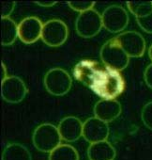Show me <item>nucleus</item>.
I'll return each instance as SVG.
<instances>
[{"instance_id": "1", "label": "nucleus", "mask_w": 152, "mask_h": 160, "mask_svg": "<svg viewBox=\"0 0 152 160\" xmlns=\"http://www.w3.org/2000/svg\"><path fill=\"white\" fill-rule=\"evenodd\" d=\"M61 136L58 128L49 122L40 124L35 128L32 134V142L34 147L42 152H52L61 145Z\"/></svg>"}, {"instance_id": "2", "label": "nucleus", "mask_w": 152, "mask_h": 160, "mask_svg": "<svg viewBox=\"0 0 152 160\" xmlns=\"http://www.w3.org/2000/svg\"><path fill=\"white\" fill-rule=\"evenodd\" d=\"M100 57L104 66L118 72L126 69L130 62V57L125 53L115 38L103 43L100 51Z\"/></svg>"}, {"instance_id": "3", "label": "nucleus", "mask_w": 152, "mask_h": 160, "mask_svg": "<svg viewBox=\"0 0 152 160\" xmlns=\"http://www.w3.org/2000/svg\"><path fill=\"white\" fill-rule=\"evenodd\" d=\"M43 84L46 91L54 96L67 94L72 86V79L69 72L62 68H52L44 75Z\"/></svg>"}, {"instance_id": "4", "label": "nucleus", "mask_w": 152, "mask_h": 160, "mask_svg": "<svg viewBox=\"0 0 152 160\" xmlns=\"http://www.w3.org/2000/svg\"><path fill=\"white\" fill-rule=\"evenodd\" d=\"M102 28V17L94 9L80 13L75 21L76 32L80 37L85 39L95 37L100 33Z\"/></svg>"}, {"instance_id": "5", "label": "nucleus", "mask_w": 152, "mask_h": 160, "mask_svg": "<svg viewBox=\"0 0 152 160\" xmlns=\"http://www.w3.org/2000/svg\"><path fill=\"white\" fill-rule=\"evenodd\" d=\"M103 28L111 33H120L129 24V13L119 5H111L107 7L102 14ZM122 33V32H121Z\"/></svg>"}, {"instance_id": "6", "label": "nucleus", "mask_w": 152, "mask_h": 160, "mask_svg": "<svg viewBox=\"0 0 152 160\" xmlns=\"http://www.w3.org/2000/svg\"><path fill=\"white\" fill-rule=\"evenodd\" d=\"M69 36L68 26L59 19H52L43 24L41 40L50 47L61 46Z\"/></svg>"}, {"instance_id": "7", "label": "nucleus", "mask_w": 152, "mask_h": 160, "mask_svg": "<svg viewBox=\"0 0 152 160\" xmlns=\"http://www.w3.org/2000/svg\"><path fill=\"white\" fill-rule=\"evenodd\" d=\"M125 89V81L121 73L112 68L107 67V74L104 82L95 92L102 99L114 100L119 96Z\"/></svg>"}, {"instance_id": "8", "label": "nucleus", "mask_w": 152, "mask_h": 160, "mask_svg": "<svg viewBox=\"0 0 152 160\" xmlns=\"http://www.w3.org/2000/svg\"><path fill=\"white\" fill-rule=\"evenodd\" d=\"M27 92L25 82L18 76H8L1 82V96L7 103L18 104L26 98Z\"/></svg>"}, {"instance_id": "9", "label": "nucleus", "mask_w": 152, "mask_h": 160, "mask_svg": "<svg viewBox=\"0 0 152 160\" xmlns=\"http://www.w3.org/2000/svg\"><path fill=\"white\" fill-rule=\"evenodd\" d=\"M115 39L130 58H140L145 52V41L136 31L129 30L122 32L115 37Z\"/></svg>"}, {"instance_id": "10", "label": "nucleus", "mask_w": 152, "mask_h": 160, "mask_svg": "<svg viewBox=\"0 0 152 160\" xmlns=\"http://www.w3.org/2000/svg\"><path fill=\"white\" fill-rule=\"evenodd\" d=\"M110 134L108 123L102 120L91 117L84 122L83 138L90 144L107 140Z\"/></svg>"}, {"instance_id": "11", "label": "nucleus", "mask_w": 152, "mask_h": 160, "mask_svg": "<svg viewBox=\"0 0 152 160\" xmlns=\"http://www.w3.org/2000/svg\"><path fill=\"white\" fill-rule=\"evenodd\" d=\"M43 24L36 16H27L24 18L18 25L19 39L26 44L36 42L41 39Z\"/></svg>"}, {"instance_id": "12", "label": "nucleus", "mask_w": 152, "mask_h": 160, "mask_svg": "<svg viewBox=\"0 0 152 160\" xmlns=\"http://www.w3.org/2000/svg\"><path fill=\"white\" fill-rule=\"evenodd\" d=\"M102 64L92 59H82L76 63L73 68V76L77 81L90 89L96 73Z\"/></svg>"}, {"instance_id": "13", "label": "nucleus", "mask_w": 152, "mask_h": 160, "mask_svg": "<svg viewBox=\"0 0 152 160\" xmlns=\"http://www.w3.org/2000/svg\"><path fill=\"white\" fill-rule=\"evenodd\" d=\"M83 125L84 122L75 117L67 116L63 118L57 126L61 138L67 142H74L83 137Z\"/></svg>"}, {"instance_id": "14", "label": "nucleus", "mask_w": 152, "mask_h": 160, "mask_svg": "<svg viewBox=\"0 0 152 160\" xmlns=\"http://www.w3.org/2000/svg\"><path fill=\"white\" fill-rule=\"evenodd\" d=\"M121 105L116 99H101L93 108L94 117L107 123L118 118L121 114Z\"/></svg>"}, {"instance_id": "15", "label": "nucleus", "mask_w": 152, "mask_h": 160, "mask_svg": "<svg viewBox=\"0 0 152 160\" xmlns=\"http://www.w3.org/2000/svg\"><path fill=\"white\" fill-rule=\"evenodd\" d=\"M116 155V149L107 140L90 144L88 148V157L89 160H114Z\"/></svg>"}, {"instance_id": "16", "label": "nucleus", "mask_w": 152, "mask_h": 160, "mask_svg": "<svg viewBox=\"0 0 152 160\" xmlns=\"http://www.w3.org/2000/svg\"><path fill=\"white\" fill-rule=\"evenodd\" d=\"M2 160H32V156L25 145L18 142H12L4 148Z\"/></svg>"}, {"instance_id": "17", "label": "nucleus", "mask_w": 152, "mask_h": 160, "mask_svg": "<svg viewBox=\"0 0 152 160\" xmlns=\"http://www.w3.org/2000/svg\"><path fill=\"white\" fill-rule=\"evenodd\" d=\"M19 38L18 25L11 18L1 19V43L3 46H10Z\"/></svg>"}, {"instance_id": "18", "label": "nucleus", "mask_w": 152, "mask_h": 160, "mask_svg": "<svg viewBox=\"0 0 152 160\" xmlns=\"http://www.w3.org/2000/svg\"><path fill=\"white\" fill-rule=\"evenodd\" d=\"M48 160H79V154L73 146L61 144L50 152Z\"/></svg>"}, {"instance_id": "19", "label": "nucleus", "mask_w": 152, "mask_h": 160, "mask_svg": "<svg viewBox=\"0 0 152 160\" xmlns=\"http://www.w3.org/2000/svg\"><path fill=\"white\" fill-rule=\"evenodd\" d=\"M127 7L136 18H142L152 13V2H127Z\"/></svg>"}, {"instance_id": "20", "label": "nucleus", "mask_w": 152, "mask_h": 160, "mask_svg": "<svg viewBox=\"0 0 152 160\" xmlns=\"http://www.w3.org/2000/svg\"><path fill=\"white\" fill-rule=\"evenodd\" d=\"M141 119L144 125L152 131V101L146 103L141 112Z\"/></svg>"}, {"instance_id": "21", "label": "nucleus", "mask_w": 152, "mask_h": 160, "mask_svg": "<svg viewBox=\"0 0 152 160\" xmlns=\"http://www.w3.org/2000/svg\"><path fill=\"white\" fill-rule=\"evenodd\" d=\"M68 6L71 10L82 13V12H88L89 10H92L93 7L95 6V3L94 2H85V1H83V2H68Z\"/></svg>"}, {"instance_id": "22", "label": "nucleus", "mask_w": 152, "mask_h": 160, "mask_svg": "<svg viewBox=\"0 0 152 160\" xmlns=\"http://www.w3.org/2000/svg\"><path fill=\"white\" fill-rule=\"evenodd\" d=\"M136 22L142 30L148 34H152V13L142 18H136Z\"/></svg>"}, {"instance_id": "23", "label": "nucleus", "mask_w": 152, "mask_h": 160, "mask_svg": "<svg viewBox=\"0 0 152 160\" xmlns=\"http://www.w3.org/2000/svg\"><path fill=\"white\" fill-rule=\"evenodd\" d=\"M16 3L15 2H2L1 3V17L10 18L9 16L14 11Z\"/></svg>"}, {"instance_id": "24", "label": "nucleus", "mask_w": 152, "mask_h": 160, "mask_svg": "<svg viewBox=\"0 0 152 160\" xmlns=\"http://www.w3.org/2000/svg\"><path fill=\"white\" fill-rule=\"evenodd\" d=\"M144 79L146 86L152 90V63L145 68L144 72Z\"/></svg>"}, {"instance_id": "25", "label": "nucleus", "mask_w": 152, "mask_h": 160, "mask_svg": "<svg viewBox=\"0 0 152 160\" xmlns=\"http://www.w3.org/2000/svg\"><path fill=\"white\" fill-rule=\"evenodd\" d=\"M35 4H37V5H39V6H40V7H44V8H50V7H53L54 5H55L56 4V2H55V1H37V2H35Z\"/></svg>"}, {"instance_id": "26", "label": "nucleus", "mask_w": 152, "mask_h": 160, "mask_svg": "<svg viewBox=\"0 0 152 160\" xmlns=\"http://www.w3.org/2000/svg\"><path fill=\"white\" fill-rule=\"evenodd\" d=\"M7 70H6V66L4 64V62L1 63V80H5L7 78Z\"/></svg>"}, {"instance_id": "27", "label": "nucleus", "mask_w": 152, "mask_h": 160, "mask_svg": "<svg viewBox=\"0 0 152 160\" xmlns=\"http://www.w3.org/2000/svg\"><path fill=\"white\" fill-rule=\"evenodd\" d=\"M148 56H149V58L151 59V61H152V44L149 46V48H148Z\"/></svg>"}]
</instances>
